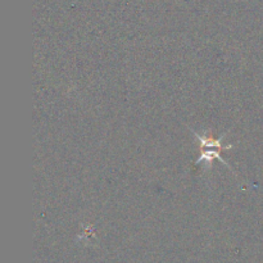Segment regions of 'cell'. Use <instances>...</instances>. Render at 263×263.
I'll return each mask as SVG.
<instances>
[{
  "label": "cell",
  "mask_w": 263,
  "mask_h": 263,
  "mask_svg": "<svg viewBox=\"0 0 263 263\" xmlns=\"http://www.w3.org/2000/svg\"><path fill=\"white\" fill-rule=\"evenodd\" d=\"M190 133L199 140L200 144V157L197 159V162H195L197 166L198 164L204 163V168L210 170L211 167H212L213 161H215V159H218L223 166H226L228 168L231 170V167L229 166L228 162L221 157L222 151H229V149L234 148L233 144H229V145L223 144V139H225V136L228 135V134H222L220 138L216 139L215 136L211 134V131H207V134H205L204 131V135H199V134L195 133V131L193 130H190ZM231 171H233V170H231ZM234 174H235V172H234Z\"/></svg>",
  "instance_id": "obj_1"
}]
</instances>
